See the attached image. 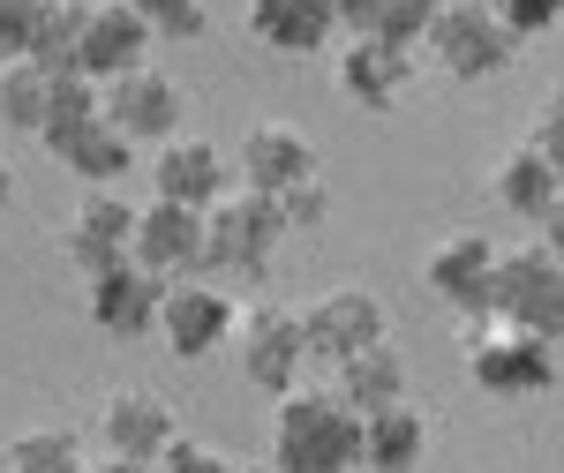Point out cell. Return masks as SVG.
Returning <instances> with one entry per match:
<instances>
[{
	"label": "cell",
	"mask_w": 564,
	"mask_h": 473,
	"mask_svg": "<svg viewBox=\"0 0 564 473\" xmlns=\"http://www.w3.org/2000/svg\"><path fill=\"white\" fill-rule=\"evenodd\" d=\"M174 406L159 398L151 384H121L106 391V406H98V443H106V459H135V466H151L166 443H174Z\"/></svg>",
	"instance_id": "4fadbf2b"
},
{
	"label": "cell",
	"mask_w": 564,
	"mask_h": 473,
	"mask_svg": "<svg viewBox=\"0 0 564 473\" xmlns=\"http://www.w3.org/2000/svg\"><path fill=\"white\" fill-rule=\"evenodd\" d=\"M226 473H279V466H271V459H257V466H226Z\"/></svg>",
	"instance_id": "8d00e7d4"
},
{
	"label": "cell",
	"mask_w": 564,
	"mask_h": 473,
	"mask_svg": "<svg viewBox=\"0 0 564 473\" xmlns=\"http://www.w3.org/2000/svg\"><path fill=\"white\" fill-rule=\"evenodd\" d=\"M489 196L505 204L512 218H527L542 241H557V218H564V166H550L542 151H505L497 173H489Z\"/></svg>",
	"instance_id": "e0dca14e"
},
{
	"label": "cell",
	"mask_w": 564,
	"mask_h": 473,
	"mask_svg": "<svg viewBox=\"0 0 564 473\" xmlns=\"http://www.w3.org/2000/svg\"><path fill=\"white\" fill-rule=\"evenodd\" d=\"M129 226H135V204L121 188H84V204L68 218V233H61V256L76 263V271H106V263L129 256Z\"/></svg>",
	"instance_id": "ac0fdd59"
},
{
	"label": "cell",
	"mask_w": 564,
	"mask_h": 473,
	"mask_svg": "<svg viewBox=\"0 0 564 473\" xmlns=\"http://www.w3.org/2000/svg\"><path fill=\"white\" fill-rule=\"evenodd\" d=\"M8 204H15V166L0 158V211H8Z\"/></svg>",
	"instance_id": "d590c367"
},
{
	"label": "cell",
	"mask_w": 564,
	"mask_h": 473,
	"mask_svg": "<svg viewBox=\"0 0 564 473\" xmlns=\"http://www.w3.org/2000/svg\"><path fill=\"white\" fill-rule=\"evenodd\" d=\"M90 443L68 421H39V429H23L8 443V473H84Z\"/></svg>",
	"instance_id": "cb8c5ba5"
},
{
	"label": "cell",
	"mask_w": 564,
	"mask_h": 473,
	"mask_svg": "<svg viewBox=\"0 0 564 473\" xmlns=\"http://www.w3.org/2000/svg\"><path fill=\"white\" fill-rule=\"evenodd\" d=\"M159 294H166V278H151L135 256L106 263V271H90V323L106 331V339H151L159 331Z\"/></svg>",
	"instance_id": "5bb4252c"
},
{
	"label": "cell",
	"mask_w": 564,
	"mask_h": 473,
	"mask_svg": "<svg viewBox=\"0 0 564 473\" xmlns=\"http://www.w3.org/2000/svg\"><path fill=\"white\" fill-rule=\"evenodd\" d=\"M39 23H45V0H0V68L8 61H31Z\"/></svg>",
	"instance_id": "f546056e"
},
{
	"label": "cell",
	"mask_w": 564,
	"mask_h": 473,
	"mask_svg": "<svg viewBox=\"0 0 564 473\" xmlns=\"http://www.w3.org/2000/svg\"><path fill=\"white\" fill-rule=\"evenodd\" d=\"M377 15H384V0H332L339 38H369V31H377Z\"/></svg>",
	"instance_id": "836d02e7"
},
{
	"label": "cell",
	"mask_w": 564,
	"mask_h": 473,
	"mask_svg": "<svg viewBox=\"0 0 564 473\" xmlns=\"http://www.w3.org/2000/svg\"><path fill=\"white\" fill-rule=\"evenodd\" d=\"M53 158L76 173L84 188H121V180H129V166H135V143L113 129L106 113H98V121H84L76 135H61V143H53Z\"/></svg>",
	"instance_id": "7402d4cb"
},
{
	"label": "cell",
	"mask_w": 564,
	"mask_h": 473,
	"mask_svg": "<svg viewBox=\"0 0 564 473\" xmlns=\"http://www.w3.org/2000/svg\"><path fill=\"white\" fill-rule=\"evenodd\" d=\"M430 459V414L414 398L361 414V473H422Z\"/></svg>",
	"instance_id": "ffe728a7"
},
{
	"label": "cell",
	"mask_w": 564,
	"mask_h": 473,
	"mask_svg": "<svg viewBox=\"0 0 564 473\" xmlns=\"http://www.w3.org/2000/svg\"><path fill=\"white\" fill-rule=\"evenodd\" d=\"M45 90H53V76H45L39 61H8V68H0V121H8V129H23V135H39Z\"/></svg>",
	"instance_id": "d4e9b609"
},
{
	"label": "cell",
	"mask_w": 564,
	"mask_h": 473,
	"mask_svg": "<svg viewBox=\"0 0 564 473\" xmlns=\"http://www.w3.org/2000/svg\"><path fill=\"white\" fill-rule=\"evenodd\" d=\"M45 8H98V0H45Z\"/></svg>",
	"instance_id": "74e56055"
},
{
	"label": "cell",
	"mask_w": 564,
	"mask_h": 473,
	"mask_svg": "<svg viewBox=\"0 0 564 473\" xmlns=\"http://www.w3.org/2000/svg\"><path fill=\"white\" fill-rule=\"evenodd\" d=\"M226 466H234L226 451H212V443H196V436H181V429H174V443L151 459V473H226Z\"/></svg>",
	"instance_id": "1f68e13d"
},
{
	"label": "cell",
	"mask_w": 564,
	"mask_h": 473,
	"mask_svg": "<svg viewBox=\"0 0 564 473\" xmlns=\"http://www.w3.org/2000/svg\"><path fill=\"white\" fill-rule=\"evenodd\" d=\"M422 53L452 84H489V76H505L520 61V38L489 15V0H444L436 23L422 31Z\"/></svg>",
	"instance_id": "5b68a950"
},
{
	"label": "cell",
	"mask_w": 564,
	"mask_h": 473,
	"mask_svg": "<svg viewBox=\"0 0 564 473\" xmlns=\"http://www.w3.org/2000/svg\"><path fill=\"white\" fill-rule=\"evenodd\" d=\"M84 473H151V466H135V459H84Z\"/></svg>",
	"instance_id": "e575fe53"
},
{
	"label": "cell",
	"mask_w": 564,
	"mask_h": 473,
	"mask_svg": "<svg viewBox=\"0 0 564 473\" xmlns=\"http://www.w3.org/2000/svg\"><path fill=\"white\" fill-rule=\"evenodd\" d=\"M294 316H302L308 361H324V369H339L361 345L391 339V308H384V294H369V286H332V294H316V301L294 308Z\"/></svg>",
	"instance_id": "ba28073f"
},
{
	"label": "cell",
	"mask_w": 564,
	"mask_h": 473,
	"mask_svg": "<svg viewBox=\"0 0 564 473\" xmlns=\"http://www.w3.org/2000/svg\"><path fill=\"white\" fill-rule=\"evenodd\" d=\"M489 15L512 31V38H550L557 31V15H564V0H489Z\"/></svg>",
	"instance_id": "4dcf8cb0"
},
{
	"label": "cell",
	"mask_w": 564,
	"mask_h": 473,
	"mask_svg": "<svg viewBox=\"0 0 564 473\" xmlns=\"http://www.w3.org/2000/svg\"><path fill=\"white\" fill-rule=\"evenodd\" d=\"M129 256L143 263L151 278H196V271H204V211L151 196L129 226Z\"/></svg>",
	"instance_id": "8fae6325"
},
{
	"label": "cell",
	"mask_w": 564,
	"mask_h": 473,
	"mask_svg": "<svg viewBox=\"0 0 564 473\" xmlns=\"http://www.w3.org/2000/svg\"><path fill=\"white\" fill-rule=\"evenodd\" d=\"M98 113L129 135V143H166V135H181L188 90H181L166 68H151V61H143V68H129V76L98 84Z\"/></svg>",
	"instance_id": "30bf717a"
},
{
	"label": "cell",
	"mask_w": 564,
	"mask_h": 473,
	"mask_svg": "<svg viewBox=\"0 0 564 473\" xmlns=\"http://www.w3.org/2000/svg\"><path fill=\"white\" fill-rule=\"evenodd\" d=\"M489 263H497V241L481 226H452V233H436L430 256H422V286L467 323V316H489Z\"/></svg>",
	"instance_id": "9c48e42d"
},
{
	"label": "cell",
	"mask_w": 564,
	"mask_h": 473,
	"mask_svg": "<svg viewBox=\"0 0 564 473\" xmlns=\"http://www.w3.org/2000/svg\"><path fill=\"white\" fill-rule=\"evenodd\" d=\"M84 121H98V84H90V76H53V90H45V121H39V143L53 151L61 135H76Z\"/></svg>",
	"instance_id": "484cf974"
},
{
	"label": "cell",
	"mask_w": 564,
	"mask_h": 473,
	"mask_svg": "<svg viewBox=\"0 0 564 473\" xmlns=\"http://www.w3.org/2000/svg\"><path fill=\"white\" fill-rule=\"evenodd\" d=\"M414 68H422V53H406V45L347 38L339 45V98L361 106V113H391L406 98V84H414Z\"/></svg>",
	"instance_id": "2e32d148"
},
{
	"label": "cell",
	"mask_w": 564,
	"mask_h": 473,
	"mask_svg": "<svg viewBox=\"0 0 564 473\" xmlns=\"http://www.w3.org/2000/svg\"><path fill=\"white\" fill-rule=\"evenodd\" d=\"M234 316H241V301H234V286H218V278H166V294H159V339H166V353L174 361H212L218 345L234 339Z\"/></svg>",
	"instance_id": "52a82bcc"
},
{
	"label": "cell",
	"mask_w": 564,
	"mask_h": 473,
	"mask_svg": "<svg viewBox=\"0 0 564 473\" xmlns=\"http://www.w3.org/2000/svg\"><path fill=\"white\" fill-rule=\"evenodd\" d=\"M271 466L279 473H339L361 466V414H354L339 391H279V414H271Z\"/></svg>",
	"instance_id": "6da1fadb"
},
{
	"label": "cell",
	"mask_w": 564,
	"mask_h": 473,
	"mask_svg": "<svg viewBox=\"0 0 564 473\" xmlns=\"http://www.w3.org/2000/svg\"><path fill=\"white\" fill-rule=\"evenodd\" d=\"M234 353H241V384H257L263 398H279V391L302 384L308 369V345H302V316L279 301H249L234 316Z\"/></svg>",
	"instance_id": "8992f818"
},
{
	"label": "cell",
	"mask_w": 564,
	"mask_h": 473,
	"mask_svg": "<svg viewBox=\"0 0 564 473\" xmlns=\"http://www.w3.org/2000/svg\"><path fill=\"white\" fill-rule=\"evenodd\" d=\"M459 361H467V384L481 398H550L557 391V339H534L497 316L459 323Z\"/></svg>",
	"instance_id": "3957f363"
},
{
	"label": "cell",
	"mask_w": 564,
	"mask_h": 473,
	"mask_svg": "<svg viewBox=\"0 0 564 473\" xmlns=\"http://www.w3.org/2000/svg\"><path fill=\"white\" fill-rule=\"evenodd\" d=\"M489 316L497 323H520L534 339H564V256L557 241H520V249H497L489 263Z\"/></svg>",
	"instance_id": "277c9868"
},
{
	"label": "cell",
	"mask_w": 564,
	"mask_h": 473,
	"mask_svg": "<svg viewBox=\"0 0 564 473\" xmlns=\"http://www.w3.org/2000/svg\"><path fill=\"white\" fill-rule=\"evenodd\" d=\"M151 188L166 204H188V211H212L218 196L234 188V158L218 151L212 135H166L159 158H151Z\"/></svg>",
	"instance_id": "9a60e30c"
},
{
	"label": "cell",
	"mask_w": 564,
	"mask_h": 473,
	"mask_svg": "<svg viewBox=\"0 0 564 473\" xmlns=\"http://www.w3.org/2000/svg\"><path fill=\"white\" fill-rule=\"evenodd\" d=\"M436 8L444 0H384V15H377L369 38H391V45H406V53H422V31L436 23Z\"/></svg>",
	"instance_id": "f1b7e54d"
},
{
	"label": "cell",
	"mask_w": 564,
	"mask_h": 473,
	"mask_svg": "<svg viewBox=\"0 0 564 473\" xmlns=\"http://www.w3.org/2000/svg\"><path fill=\"white\" fill-rule=\"evenodd\" d=\"M249 31L271 53H324V45L339 38L332 0H249Z\"/></svg>",
	"instance_id": "44dd1931"
},
{
	"label": "cell",
	"mask_w": 564,
	"mask_h": 473,
	"mask_svg": "<svg viewBox=\"0 0 564 473\" xmlns=\"http://www.w3.org/2000/svg\"><path fill=\"white\" fill-rule=\"evenodd\" d=\"M151 31H143V15H135L129 0H98L84 8V23H76V76L90 84H113V76H129L151 61Z\"/></svg>",
	"instance_id": "7c38bea8"
},
{
	"label": "cell",
	"mask_w": 564,
	"mask_h": 473,
	"mask_svg": "<svg viewBox=\"0 0 564 473\" xmlns=\"http://www.w3.org/2000/svg\"><path fill=\"white\" fill-rule=\"evenodd\" d=\"M527 151H542L550 166H564V113H557V106H542V113H534V129H527Z\"/></svg>",
	"instance_id": "d6a6232c"
},
{
	"label": "cell",
	"mask_w": 564,
	"mask_h": 473,
	"mask_svg": "<svg viewBox=\"0 0 564 473\" xmlns=\"http://www.w3.org/2000/svg\"><path fill=\"white\" fill-rule=\"evenodd\" d=\"M339 473H361V466H339Z\"/></svg>",
	"instance_id": "f35d334b"
},
{
	"label": "cell",
	"mask_w": 564,
	"mask_h": 473,
	"mask_svg": "<svg viewBox=\"0 0 564 473\" xmlns=\"http://www.w3.org/2000/svg\"><path fill=\"white\" fill-rule=\"evenodd\" d=\"M151 38H204L212 31V0H129Z\"/></svg>",
	"instance_id": "4316f807"
},
{
	"label": "cell",
	"mask_w": 564,
	"mask_h": 473,
	"mask_svg": "<svg viewBox=\"0 0 564 473\" xmlns=\"http://www.w3.org/2000/svg\"><path fill=\"white\" fill-rule=\"evenodd\" d=\"M279 249H286L279 204L257 188H226L204 211V278H218V286H263Z\"/></svg>",
	"instance_id": "7a4b0ae2"
},
{
	"label": "cell",
	"mask_w": 564,
	"mask_h": 473,
	"mask_svg": "<svg viewBox=\"0 0 564 473\" xmlns=\"http://www.w3.org/2000/svg\"><path fill=\"white\" fill-rule=\"evenodd\" d=\"M271 204H279V226H286V233H316V226L332 218V188H324V173H308L294 188H279Z\"/></svg>",
	"instance_id": "83f0119b"
},
{
	"label": "cell",
	"mask_w": 564,
	"mask_h": 473,
	"mask_svg": "<svg viewBox=\"0 0 564 473\" xmlns=\"http://www.w3.org/2000/svg\"><path fill=\"white\" fill-rule=\"evenodd\" d=\"M332 376H339L332 391L347 398L354 414H377V406H399V398H406V353L391 339H377V345H361L354 361H339Z\"/></svg>",
	"instance_id": "603a6c76"
},
{
	"label": "cell",
	"mask_w": 564,
	"mask_h": 473,
	"mask_svg": "<svg viewBox=\"0 0 564 473\" xmlns=\"http://www.w3.org/2000/svg\"><path fill=\"white\" fill-rule=\"evenodd\" d=\"M308 173H316V143H308L294 121H257V129L241 135V158H234V180H241V188L279 196V188H294Z\"/></svg>",
	"instance_id": "d6986e66"
}]
</instances>
